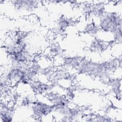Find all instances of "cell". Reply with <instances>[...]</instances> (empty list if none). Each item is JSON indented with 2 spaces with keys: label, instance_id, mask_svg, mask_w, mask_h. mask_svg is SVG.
I'll return each mask as SVG.
<instances>
[{
  "label": "cell",
  "instance_id": "obj_1",
  "mask_svg": "<svg viewBox=\"0 0 122 122\" xmlns=\"http://www.w3.org/2000/svg\"><path fill=\"white\" fill-rule=\"evenodd\" d=\"M99 20L98 26L104 32L113 33L121 29V17L116 12H106Z\"/></svg>",
  "mask_w": 122,
  "mask_h": 122
},
{
  "label": "cell",
  "instance_id": "obj_2",
  "mask_svg": "<svg viewBox=\"0 0 122 122\" xmlns=\"http://www.w3.org/2000/svg\"><path fill=\"white\" fill-rule=\"evenodd\" d=\"M31 106L32 115L36 119H40L42 116H47L54 110L53 104H50L39 100L34 101L31 103Z\"/></svg>",
  "mask_w": 122,
  "mask_h": 122
},
{
  "label": "cell",
  "instance_id": "obj_3",
  "mask_svg": "<svg viewBox=\"0 0 122 122\" xmlns=\"http://www.w3.org/2000/svg\"><path fill=\"white\" fill-rule=\"evenodd\" d=\"M14 110L12 104L1 103L0 121L1 122H10L12 121Z\"/></svg>",
  "mask_w": 122,
  "mask_h": 122
},
{
  "label": "cell",
  "instance_id": "obj_4",
  "mask_svg": "<svg viewBox=\"0 0 122 122\" xmlns=\"http://www.w3.org/2000/svg\"><path fill=\"white\" fill-rule=\"evenodd\" d=\"M60 49L57 46H54L50 48V54L52 55H57L59 54Z\"/></svg>",
  "mask_w": 122,
  "mask_h": 122
}]
</instances>
